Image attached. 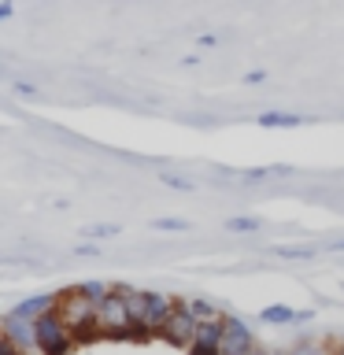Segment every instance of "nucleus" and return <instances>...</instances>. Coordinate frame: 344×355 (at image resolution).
Wrapping results in <instances>:
<instances>
[{"label": "nucleus", "instance_id": "nucleus-1", "mask_svg": "<svg viewBox=\"0 0 344 355\" xmlns=\"http://www.w3.org/2000/svg\"><path fill=\"white\" fill-rule=\"evenodd\" d=\"M33 348L41 355H71V329L60 318V311H49L33 322Z\"/></svg>", "mask_w": 344, "mask_h": 355}, {"label": "nucleus", "instance_id": "nucleus-7", "mask_svg": "<svg viewBox=\"0 0 344 355\" xmlns=\"http://www.w3.org/2000/svg\"><path fill=\"white\" fill-rule=\"evenodd\" d=\"M222 329H226V318L204 322V326L196 329V340L189 344V355H222Z\"/></svg>", "mask_w": 344, "mask_h": 355}, {"label": "nucleus", "instance_id": "nucleus-9", "mask_svg": "<svg viewBox=\"0 0 344 355\" xmlns=\"http://www.w3.org/2000/svg\"><path fill=\"white\" fill-rule=\"evenodd\" d=\"M4 340H11L15 348H26V344H33V322L8 315V318H4Z\"/></svg>", "mask_w": 344, "mask_h": 355}, {"label": "nucleus", "instance_id": "nucleus-19", "mask_svg": "<svg viewBox=\"0 0 344 355\" xmlns=\"http://www.w3.org/2000/svg\"><path fill=\"white\" fill-rule=\"evenodd\" d=\"M160 182L171 185V189H185V193L193 189V182H185V178H178V174H160Z\"/></svg>", "mask_w": 344, "mask_h": 355}, {"label": "nucleus", "instance_id": "nucleus-21", "mask_svg": "<svg viewBox=\"0 0 344 355\" xmlns=\"http://www.w3.org/2000/svg\"><path fill=\"white\" fill-rule=\"evenodd\" d=\"M15 93H19V96H30V93H37V89H33V85H22V82H19V85H15Z\"/></svg>", "mask_w": 344, "mask_h": 355}, {"label": "nucleus", "instance_id": "nucleus-11", "mask_svg": "<svg viewBox=\"0 0 344 355\" xmlns=\"http://www.w3.org/2000/svg\"><path fill=\"white\" fill-rule=\"evenodd\" d=\"M259 318H263V322H277V326H285V322H307V318H315V315H311V311H293V307L274 304V307H263V311H259Z\"/></svg>", "mask_w": 344, "mask_h": 355}, {"label": "nucleus", "instance_id": "nucleus-3", "mask_svg": "<svg viewBox=\"0 0 344 355\" xmlns=\"http://www.w3.org/2000/svg\"><path fill=\"white\" fill-rule=\"evenodd\" d=\"M196 329H200V322L193 318L189 304H185V300H178V304H174V315L166 318V326H163L160 337H163L166 344H174V348H185V352H189V344L196 340Z\"/></svg>", "mask_w": 344, "mask_h": 355}, {"label": "nucleus", "instance_id": "nucleus-8", "mask_svg": "<svg viewBox=\"0 0 344 355\" xmlns=\"http://www.w3.org/2000/svg\"><path fill=\"white\" fill-rule=\"evenodd\" d=\"M49 311H55V296L41 293V296H30V300H22V304H15V307H11V315L26 318V322H37L41 315H49Z\"/></svg>", "mask_w": 344, "mask_h": 355}, {"label": "nucleus", "instance_id": "nucleus-14", "mask_svg": "<svg viewBox=\"0 0 344 355\" xmlns=\"http://www.w3.org/2000/svg\"><path fill=\"white\" fill-rule=\"evenodd\" d=\"M82 237H89V241H108V237H119V226H115V222H96V226H82Z\"/></svg>", "mask_w": 344, "mask_h": 355}, {"label": "nucleus", "instance_id": "nucleus-6", "mask_svg": "<svg viewBox=\"0 0 344 355\" xmlns=\"http://www.w3.org/2000/svg\"><path fill=\"white\" fill-rule=\"evenodd\" d=\"M259 344H255L252 329L244 318H226V329H222V355H255Z\"/></svg>", "mask_w": 344, "mask_h": 355}, {"label": "nucleus", "instance_id": "nucleus-24", "mask_svg": "<svg viewBox=\"0 0 344 355\" xmlns=\"http://www.w3.org/2000/svg\"><path fill=\"white\" fill-rule=\"evenodd\" d=\"M333 355H344V344H341V348H337V352H333Z\"/></svg>", "mask_w": 344, "mask_h": 355}, {"label": "nucleus", "instance_id": "nucleus-5", "mask_svg": "<svg viewBox=\"0 0 344 355\" xmlns=\"http://www.w3.org/2000/svg\"><path fill=\"white\" fill-rule=\"evenodd\" d=\"M60 318L67 322V329H71V337H74V333H82V329H89V326H96V307L89 304V300L74 288V293H67V296H63Z\"/></svg>", "mask_w": 344, "mask_h": 355}, {"label": "nucleus", "instance_id": "nucleus-22", "mask_svg": "<svg viewBox=\"0 0 344 355\" xmlns=\"http://www.w3.org/2000/svg\"><path fill=\"white\" fill-rule=\"evenodd\" d=\"M11 15V4H0V19H8Z\"/></svg>", "mask_w": 344, "mask_h": 355}, {"label": "nucleus", "instance_id": "nucleus-23", "mask_svg": "<svg viewBox=\"0 0 344 355\" xmlns=\"http://www.w3.org/2000/svg\"><path fill=\"white\" fill-rule=\"evenodd\" d=\"M255 355H289V352H266V348H259V352H255Z\"/></svg>", "mask_w": 344, "mask_h": 355}, {"label": "nucleus", "instance_id": "nucleus-10", "mask_svg": "<svg viewBox=\"0 0 344 355\" xmlns=\"http://www.w3.org/2000/svg\"><path fill=\"white\" fill-rule=\"evenodd\" d=\"M185 304H189V311H193V318L200 322V326H204V322H222V318H226V315H222V307L211 304V300H204V296H189Z\"/></svg>", "mask_w": 344, "mask_h": 355}, {"label": "nucleus", "instance_id": "nucleus-16", "mask_svg": "<svg viewBox=\"0 0 344 355\" xmlns=\"http://www.w3.org/2000/svg\"><path fill=\"white\" fill-rule=\"evenodd\" d=\"M259 226H263L259 218H230L226 222V230H233V233H255Z\"/></svg>", "mask_w": 344, "mask_h": 355}, {"label": "nucleus", "instance_id": "nucleus-15", "mask_svg": "<svg viewBox=\"0 0 344 355\" xmlns=\"http://www.w3.org/2000/svg\"><path fill=\"white\" fill-rule=\"evenodd\" d=\"M289 355H333V352L326 348V344H318V340H304V344H296Z\"/></svg>", "mask_w": 344, "mask_h": 355}, {"label": "nucleus", "instance_id": "nucleus-12", "mask_svg": "<svg viewBox=\"0 0 344 355\" xmlns=\"http://www.w3.org/2000/svg\"><path fill=\"white\" fill-rule=\"evenodd\" d=\"M255 122H259L263 130H296L304 119H300V115H285V111H266V115H259Z\"/></svg>", "mask_w": 344, "mask_h": 355}, {"label": "nucleus", "instance_id": "nucleus-20", "mask_svg": "<svg viewBox=\"0 0 344 355\" xmlns=\"http://www.w3.org/2000/svg\"><path fill=\"white\" fill-rule=\"evenodd\" d=\"M0 355H22V348H15L11 340H4V337H0Z\"/></svg>", "mask_w": 344, "mask_h": 355}, {"label": "nucleus", "instance_id": "nucleus-18", "mask_svg": "<svg viewBox=\"0 0 344 355\" xmlns=\"http://www.w3.org/2000/svg\"><path fill=\"white\" fill-rule=\"evenodd\" d=\"M152 226L155 230H189V222L185 218H155Z\"/></svg>", "mask_w": 344, "mask_h": 355}, {"label": "nucleus", "instance_id": "nucleus-2", "mask_svg": "<svg viewBox=\"0 0 344 355\" xmlns=\"http://www.w3.org/2000/svg\"><path fill=\"white\" fill-rule=\"evenodd\" d=\"M96 326L104 333H111V337H133V333H137V329H133V322H130L126 300H122L119 288L96 307Z\"/></svg>", "mask_w": 344, "mask_h": 355}, {"label": "nucleus", "instance_id": "nucleus-13", "mask_svg": "<svg viewBox=\"0 0 344 355\" xmlns=\"http://www.w3.org/2000/svg\"><path fill=\"white\" fill-rule=\"evenodd\" d=\"M78 293H82V296H85L93 307H100V304H104V300H108L111 293H115V288H111L108 282H82V285H78Z\"/></svg>", "mask_w": 344, "mask_h": 355}, {"label": "nucleus", "instance_id": "nucleus-17", "mask_svg": "<svg viewBox=\"0 0 344 355\" xmlns=\"http://www.w3.org/2000/svg\"><path fill=\"white\" fill-rule=\"evenodd\" d=\"M274 255H285V259H311V248H289V244H282V248H274Z\"/></svg>", "mask_w": 344, "mask_h": 355}, {"label": "nucleus", "instance_id": "nucleus-4", "mask_svg": "<svg viewBox=\"0 0 344 355\" xmlns=\"http://www.w3.org/2000/svg\"><path fill=\"white\" fill-rule=\"evenodd\" d=\"M174 304L166 293H141V333H163L166 318L174 315Z\"/></svg>", "mask_w": 344, "mask_h": 355}]
</instances>
